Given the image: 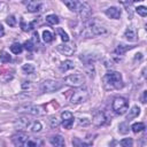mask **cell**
<instances>
[{
	"mask_svg": "<svg viewBox=\"0 0 147 147\" xmlns=\"http://www.w3.org/2000/svg\"><path fill=\"white\" fill-rule=\"evenodd\" d=\"M103 82L107 88H121L123 86L122 75L117 71H108L103 77Z\"/></svg>",
	"mask_w": 147,
	"mask_h": 147,
	"instance_id": "6da1fadb",
	"label": "cell"
},
{
	"mask_svg": "<svg viewBox=\"0 0 147 147\" xmlns=\"http://www.w3.org/2000/svg\"><path fill=\"white\" fill-rule=\"evenodd\" d=\"M88 99V91L86 87H78L72 92L70 102L71 103H82Z\"/></svg>",
	"mask_w": 147,
	"mask_h": 147,
	"instance_id": "7a4b0ae2",
	"label": "cell"
},
{
	"mask_svg": "<svg viewBox=\"0 0 147 147\" xmlns=\"http://www.w3.org/2000/svg\"><path fill=\"white\" fill-rule=\"evenodd\" d=\"M113 110L118 114V115H123L126 113L127 110V107H129V103H127V100L125 98H122V96H117L114 99L113 101Z\"/></svg>",
	"mask_w": 147,
	"mask_h": 147,
	"instance_id": "3957f363",
	"label": "cell"
},
{
	"mask_svg": "<svg viewBox=\"0 0 147 147\" xmlns=\"http://www.w3.org/2000/svg\"><path fill=\"white\" fill-rule=\"evenodd\" d=\"M63 86L62 83L57 82V80H52V79H47L44 80L40 85V88L42 92L45 93H52V92H56L57 90H60Z\"/></svg>",
	"mask_w": 147,
	"mask_h": 147,
	"instance_id": "277c9868",
	"label": "cell"
},
{
	"mask_svg": "<svg viewBox=\"0 0 147 147\" xmlns=\"http://www.w3.org/2000/svg\"><path fill=\"white\" fill-rule=\"evenodd\" d=\"M84 82H85V77H84L82 74H79V72H77V74H71V75L64 77V83H65L67 85H70V86H76V87H78V86H82V85L84 84Z\"/></svg>",
	"mask_w": 147,
	"mask_h": 147,
	"instance_id": "5b68a950",
	"label": "cell"
},
{
	"mask_svg": "<svg viewBox=\"0 0 147 147\" xmlns=\"http://www.w3.org/2000/svg\"><path fill=\"white\" fill-rule=\"evenodd\" d=\"M16 111L22 113V114H30V115H33V116L40 115V109L37 106H33V105H30V103H24V105L18 106L16 108Z\"/></svg>",
	"mask_w": 147,
	"mask_h": 147,
	"instance_id": "8992f818",
	"label": "cell"
},
{
	"mask_svg": "<svg viewBox=\"0 0 147 147\" xmlns=\"http://www.w3.org/2000/svg\"><path fill=\"white\" fill-rule=\"evenodd\" d=\"M77 11L79 13V16L82 17V20L86 21L87 18H90L91 13H92V9H91V7H90V5H88V3L83 2V3H78Z\"/></svg>",
	"mask_w": 147,
	"mask_h": 147,
	"instance_id": "52a82bcc",
	"label": "cell"
},
{
	"mask_svg": "<svg viewBox=\"0 0 147 147\" xmlns=\"http://www.w3.org/2000/svg\"><path fill=\"white\" fill-rule=\"evenodd\" d=\"M57 49H59L62 54L70 56V55H72V54L75 53L76 46H75V44H61V45L57 46Z\"/></svg>",
	"mask_w": 147,
	"mask_h": 147,
	"instance_id": "ba28073f",
	"label": "cell"
},
{
	"mask_svg": "<svg viewBox=\"0 0 147 147\" xmlns=\"http://www.w3.org/2000/svg\"><path fill=\"white\" fill-rule=\"evenodd\" d=\"M24 5L26 6L28 11L36 13L39 10V8L41 6V0H24Z\"/></svg>",
	"mask_w": 147,
	"mask_h": 147,
	"instance_id": "9c48e42d",
	"label": "cell"
},
{
	"mask_svg": "<svg viewBox=\"0 0 147 147\" xmlns=\"http://www.w3.org/2000/svg\"><path fill=\"white\" fill-rule=\"evenodd\" d=\"M28 139H29V137H28L25 133H22V132L17 133V134H14L13 138H11L14 145H16V146H23L24 142H25Z\"/></svg>",
	"mask_w": 147,
	"mask_h": 147,
	"instance_id": "30bf717a",
	"label": "cell"
},
{
	"mask_svg": "<svg viewBox=\"0 0 147 147\" xmlns=\"http://www.w3.org/2000/svg\"><path fill=\"white\" fill-rule=\"evenodd\" d=\"M29 124H30V121H29L26 117L17 118V119L14 122V126H15V129H16V130H20V131L26 129Z\"/></svg>",
	"mask_w": 147,
	"mask_h": 147,
	"instance_id": "8fae6325",
	"label": "cell"
},
{
	"mask_svg": "<svg viewBox=\"0 0 147 147\" xmlns=\"http://www.w3.org/2000/svg\"><path fill=\"white\" fill-rule=\"evenodd\" d=\"M105 13H106V15H107L108 17L114 18V20H117V18H119V16H121V9L117 8V7H109V8L106 9Z\"/></svg>",
	"mask_w": 147,
	"mask_h": 147,
	"instance_id": "7c38bea8",
	"label": "cell"
},
{
	"mask_svg": "<svg viewBox=\"0 0 147 147\" xmlns=\"http://www.w3.org/2000/svg\"><path fill=\"white\" fill-rule=\"evenodd\" d=\"M105 122H106V116H105L103 113L99 111V113H96V114L93 116L92 123H93L94 125H96V126H101V125L105 124Z\"/></svg>",
	"mask_w": 147,
	"mask_h": 147,
	"instance_id": "4fadbf2b",
	"label": "cell"
},
{
	"mask_svg": "<svg viewBox=\"0 0 147 147\" xmlns=\"http://www.w3.org/2000/svg\"><path fill=\"white\" fill-rule=\"evenodd\" d=\"M74 68H75V63H74L72 61H70V60H65V61H63V62L60 64V70L63 71V72H65V71H68V70H71V69H74Z\"/></svg>",
	"mask_w": 147,
	"mask_h": 147,
	"instance_id": "5bb4252c",
	"label": "cell"
},
{
	"mask_svg": "<svg viewBox=\"0 0 147 147\" xmlns=\"http://www.w3.org/2000/svg\"><path fill=\"white\" fill-rule=\"evenodd\" d=\"M51 144L53 146H57V147H62L64 146V139L61 137V136H54L51 138Z\"/></svg>",
	"mask_w": 147,
	"mask_h": 147,
	"instance_id": "9a60e30c",
	"label": "cell"
},
{
	"mask_svg": "<svg viewBox=\"0 0 147 147\" xmlns=\"http://www.w3.org/2000/svg\"><path fill=\"white\" fill-rule=\"evenodd\" d=\"M139 114H140V108H139L138 106H133V107L131 108V110L129 111V114H127V116H126V119L130 121V119L137 117Z\"/></svg>",
	"mask_w": 147,
	"mask_h": 147,
	"instance_id": "2e32d148",
	"label": "cell"
},
{
	"mask_svg": "<svg viewBox=\"0 0 147 147\" xmlns=\"http://www.w3.org/2000/svg\"><path fill=\"white\" fill-rule=\"evenodd\" d=\"M62 2L72 11H76L77 8H78V3L76 0H62Z\"/></svg>",
	"mask_w": 147,
	"mask_h": 147,
	"instance_id": "e0dca14e",
	"label": "cell"
},
{
	"mask_svg": "<svg viewBox=\"0 0 147 147\" xmlns=\"http://www.w3.org/2000/svg\"><path fill=\"white\" fill-rule=\"evenodd\" d=\"M124 37H125L127 40H130V41H134V40L137 39V38H136V32H134V30L131 29V28H127V29L125 30Z\"/></svg>",
	"mask_w": 147,
	"mask_h": 147,
	"instance_id": "ac0fdd59",
	"label": "cell"
},
{
	"mask_svg": "<svg viewBox=\"0 0 147 147\" xmlns=\"http://www.w3.org/2000/svg\"><path fill=\"white\" fill-rule=\"evenodd\" d=\"M46 22L48 24H51V25H55V24H57L60 22V20L55 14H49V15L46 16Z\"/></svg>",
	"mask_w": 147,
	"mask_h": 147,
	"instance_id": "d6986e66",
	"label": "cell"
},
{
	"mask_svg": "<svg viewBox=\"0 0 147 147\" xmlns=\"http://www.w3.org/2000/svg\"><path fill=\"white\" fill-rule=\"evenodd\" d=\"M132 48V46H124V45H118L117 48L115 49V54L116 55H123L127 49Z\"/></svg>",
	"mask_w": 147,
	"mask_h": 147,
	"instance_id": "ffe728a7",
	"label": "cell"
},
{
	"mask_svg": "<svg viewBox=\"0 0 147 147\" xmlns=\"http://www.w3.org/2000/svg\"><path fill=\"white\" fill-rule=\"evenodd\" d=\"M10 51H11L14 54H20V53H22V51H23V46H22L21 44H18V42H14V44L10 46Z\"/></svg>",
	"mask_w": 147,
	"mask_h": 147,
	"instance_id": "44dd1931",
	"label": "cell"
},
{
	"mask_svg": "<svg viewBox=\"0 0 147 147\" xmlns=\"http://www.w3.org/2000/svg\"><path fill=\"white\" fill-rule=\"evenodd\" d=\"M34 70H36V68H34L33 64H23V67H22V71L24 74H28V75L33 74Z\"/></svg>",
	"mask_w": 147,
	"mask_h": 147,
	"instance_id": "7402d4cb",
	"label": "cell"
},
{
	"mask_svg": "<svg viewBox=\"0 0 147 147\" xmlns=\"http://www.w3.org/2000/svg\"><path fill=\"white\" fill-rule=\"evenodd\" d=\"M131 129H132V131L134 133H138V132H141L145 129V124L144 123H140V122L139 123H134V124H132Z\"/></svg>",
	"mask_w": 147,
	"mask_h": 147,
	"instance_id": "603a6c76",
	"label": "cell"
},
{
	"mask_svg": "<svg viewBox=\"0 0 147 147\" xmlns=\"http://www.w3.org/2000/svg\"><path fill=\"white\" fill-rule=\"evenodd\" d=\"M0 60H1L2 63H8V62H10L11 57H10L9 53H7L6 51H2V52L0 53Z\"/></svg>",
	"mask_w": 147,
	"mask_h": 147,
	"instance_id": "cb8c5ba5",
	"label": "cell"
},
{
	"mask_svg": "<svg viewBox=\"0 0 147 147\" xmlns=\"http://www.w3.org/2000/svg\"><path fill=\"white\" fill-rule=\"evenodd\" d=\"M74 117H71V118H67V119H62V125H63V127L64 129H71V126H72V124H74Z\"/></svg>",
	"mask_w": 147,
	"mask_h": 147,
	"instance_id": "d4e9b609",
	"label": "cell"
},
{
	"mask_svg": "<svg viewBox=\"0 0 147 147\" xmlns=\"http://www.w3.org/2000/svg\"><path fill=\"white\" fill-rule=\"evenodd\" d=\"M42 40H44L45 42H51V41L53 40V34H52V32H49V31H44V32H42Z\"/></svg>",
	"mask_w": 147,
	"mask_h": 147,
	"instance_id": "484cf974",
	"label": "cell"
},
{
	"mask_svg": "<svg viewBox=\"0 0 147 147\" xmlns=\"http://www.w3.org/2000/svg\"><path fill=\"white\" fill-rule=\"evenodd\" d=\"M136 13H137L138 15L145 17V16L147 15V8H146L145 6H139V7L136 8Z\"/></svg>",
	"mask_w": 147,
	"mask_h": 147,
	"instance_id": "4316f807",
	"label": "cell"
},
{
	"mask_svg": "<svg viewBox=\"0 0 147 147\" xmlns=\"http://www.w3.org/2000/svg\"><path fill=\"white\" fill-rule=\"evenodd\" d=\"M57 33L61 36V39H62L64 42H68V41H69V36H68V33H67L63 29H60V28H59V29H57Z\"/></svg>",
	"mask_w": 147,
	"mask_h": 147,
	"instance_id": "83f0119b",
	"label": "cell"
},
{
	"mask_svg": "<svg viewBox=\"0 0 147 147\" xmlns=\"http://www.w3.org/2000/svg\"><path fill=\"white\" fill-rule=\"evenodd\" d=\"M119 144L123 146V147H131L133 145V141L131 138H125V139H122L119 141Z\"/></svg>",
	"mask_w": 147,
	"mask_h": 147,
	"instance_id": "f1b7e54d",
	"label": "cell"
},
{
	"mask_svg": "<svg viewBox=\"0 0 147 147\" xmlns=\"http://www.w3.org/2000/svg\"><path fill=\"white\" fill-rule=\"evenodd\" d=\"M118 129H119V132H121V133H127V132H129V125H127L126 122L121 123L119 126H118Z\"/></svg>",
	"mask_w": 147,
	"mask_h": 147,
	"instance_id": "f546056e",
	"label": "cell"
},
{
	"mask_svg": "<svg viewBox=\"0 0 147 147\" xmlns=\"http://www.w3.org/2000/svg\"><path fill=\"white\" fill-rule=\"evenodd\" d=\"M6 23H7L9 26H15V25H16V18H15V16H13V15L8 16V17L6 18Z\"/></svg>",
	"mask_w": 147,
	"mask_h": 147,
	"instance_id": "4dcf8cb0",
	"label": "cell"
},
{
	"mask_svg": "<svg viewBox=\"0 0 147 147\" xmlns=\"http://www.w3.org/2000/svg\"><path fill=\"white\" fill-rule=\"evenodd\" d=\"M23 46H24V48L26 49V51H33L34 49V45H33V42L31 41V40H26L24 44H23Z\"/></svg>",
	"mask_w": 147,
	"mask_h": 147,
	"instance_id": "1f68e13d",
	"label": "cell"
},
{
	"mask_svg": "<svg viewBox=\"0 0 147 147\" xmlns=\"http://www.w3.org/2000/svg\"><path fill=\"white\" fill-rule=\"evenodd\" d=\"M49 124H51L52 127H57V126L60 125V121H59L56 117L52 116V117L49 118Z\"/></svg>",
	"mask_w": 147,
	"mask_h": 147,
	"instance_id": "d6a6232c",
	"label": "cell"
},
{
	"mask_svg": "<svg viewBox=\"0 0 147 147\" xmlns=\"http://www.w3.org/2000/svg\"><path fill=\"white\" fill-rule=\"evenodd\" d=\"M40 130H41V124H40L39 122H34V123L32 124L31 131H32V132H39Z\"/></svg>",
	"mask_w": 147,
	"mask_h": 147,
	"instance_id": "836d02e7",
	"label": "cell"
},
{
	"mask_svg": "<svg viewBox=\"0 0 147 147\" xmlns=\"http://www.w3.org/2000/svg\"><path fill=\"white\" fill-rule=\"evenodd\" d=\"M72 144L75 145V146H90L91 144H86V142H83V141H80L79 139H77V138H75L74 140H72Z\"/></svg>",
	"mask_w": 147,
	"mask_h": 147,
	"instance_id": "e575fe53",
	"label": "cell"
},
{
	"mask_svg": "<svg viewBox=\"0 0 147 147\" xmlns=\"http://www.w3.org/2000/svg\"><path fill=\"white\" fill-rule=\"evenodd\" d=\"M61 117H62V119H67V118H71V117H74V116H72V114H71L70 111H63V113L61 114Z\"/></svg>",
	"mask_w": 147,
	"mask_h": 147,
	"instance_id": "d590c367",
	"label": "cell"
},
{
	"mask_svg": "<svg viewBox=\"0 0 147 147\" xmlns=\"http://www.w3.org/2000/svg\"><path fill=\"white\" fill-rule=\"evenodd\" d=\"M21 28H22V30H23V31H28V30H29L28 25L25 24V22H24L23 20H21Z\"/></svg>",
	"mask_w": 147,
	"mask_h": 147,
	"instance_id": "8d00e7d4",
	"label": "cell"
},
{
	"mask_svg": "<svg viewBox=\"0 0 147 147\" xmlns=\"http://www.w3.org/2000/svg\"><path fill=\"white\" fill-rule=\"evenodd\" d=\"M146 98H147V91H144L142 95H141V102L142 103H146Z\"/></svg>",
	"mask_w": 147,
	"mask_h": 147,
	"instance_id": "74e56055",
	"label": "cell"
},
{
	"mask_svg": "<svg viewBox=\"0 0 147 147\" xmlns=\"http://www.w3.org/2000/svg\"><path fill=\"white\" fill-rule=\"evenodd\" d=\"M33 40L37 41V42L39 41V36H38V32H36V31L33 32Z\"/></svg>",
	"mask_w": 147,
	"mask_h": 147,
	"instance_id": "f35d334b",
	"label": "cell"
},
{
	"mask_svg": "<svg viewBox=\"0 0 147 147\" xmlns=\"http://www.w3.org/2000/svg\"><path fill=\"white\" fill-rule=\"evenodd\" d=\"M119 2H121V3H123L125 7H127V5L130 6V2H129V0H119Z\"/></svg>",
	"mask_w": 147,
	"mask_h": 147,
	"instance_id": "ab89813d",
	"label": "cell"
},
{
	"mask_svg": "<svg viewBox=\"0 0 147 147\" xmlns=\"http://www.w3.org/2000/svg\"><path fill=\"white\" fill-rule=\"evenodd\" d=\"M3 34H5V30H3V26H2V24L0 23V38H1Z\"/></svg>",
	"mask_w": 147,
	"mask_h": 147,
	"instance_id": "60d3db41",
	"label": "cell"
},
{
	"mask_svg": "<svg viewBox=\"0 0 147 147\" xmlns=\"http://www.w3.org/2000/svg\"><path fill=\"white\" fill-rule=\"evenodd\" d=\"M30 86V82H24L23 84H22V88H26V87H29Z\"/></svg>",
	"mask_w": 147,
	"mask_h": 147,
	"instance_id": "b9f144b4",
	"label": "cell"
},
{
	"mask_svg": "<svg viewBox=\"0 0 147 147\" xmlns=\"http://www.w3.org/2000/svg\"><path fill=\"white\" fill-rule=\"evenodd\" d=\"M136 55H137V56H136V60H140V59H141V57H142V56H141V54H140V53H138V54H136Z\"/></svg>",
	"mask_w": 147,
	"mask_h": 147,
	"instance_id": "7bdbcfd3",
	"label": "cell"
},
{
	"mask_svg": "<svg viewBox=\"0 0 147 147\" xmlns=\"http://www.w3.org/2000/svg\"><path fill=\"white\" fill-rule=\"evenodd\" d=\"M88 123H90V122H86V121H83V119L80 121V125H86V124H88Z\"/></svg>",
	"mask_w": 147,
	"mask_h": 147,
	"instance_id": "ee69618b",
	"label": "cell"
},
{
	"mask_svg": "<svg viewBox=\"0 0 147 147\" xmlns=\"http://www.w3.org/2000/svg\"><path fill=\"white\" fill-rule=\"evenodd\" d=\"M139 1H144V0H132V2H139Z\"/></svg>",
	"mask_w": 147,
	"mask_h": 147,
	"instance_id": "f6af8a7d",
	"label": "cell"
}]
</instances>
